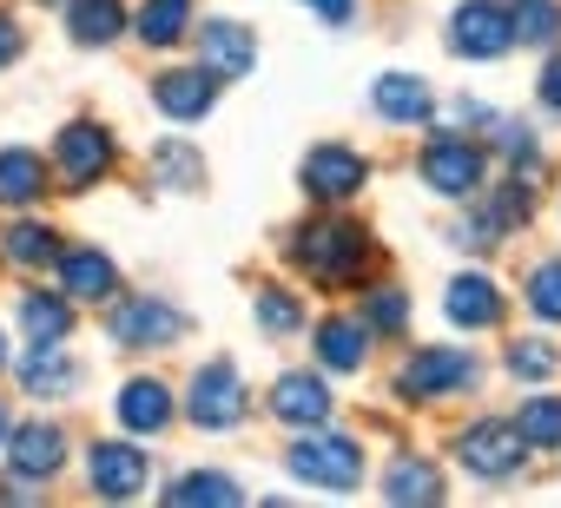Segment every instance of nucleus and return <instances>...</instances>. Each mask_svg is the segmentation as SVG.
Listing matches in <instances>:
<instances>
[{"instance_id":"1","label":"nucleus","mask_w":561,"mask_h":508,"mask_svg":"<svg viewBox=\"0 0 561 508\" xmlns=\"http://www.w3.org/2000/svg\"><path fill=\"white\" fill-rule=\"evenodd\" d=\"M285 258H291L305 278H318V285H357V278L370 272V238H364V224H351V218H311V224L291 231V251H285Z\"/></svg>"},{"instance_id":"2","label":"nucleus","mask_w":561,"mask_h":508,"mask_svg":"<svg viewBox=\"0 0 561 508\" xmlns=\"http://www.w3.org/2000/svg\"><path fill=\"white\" fill-rule=\"evenodd\" d=\"M251 409V396H244V377H238V363H225V357H211V363H198L192 370V383H185V416L198 423V429H238V416Z\"/></svg>"},{"instance_id":"3","label":"nucleus","mask_w":561,"mask_h":508,"mask_svg":"<svg viewBox=\"0 0 561 508\" xmlns=\"http://www.w3.org/2000/svg\"><path fill=\"white\" fill-rule=\"evenodd\" d=\"M456 455H462V469H469V475L502 482V475H515V469H522L528 436H522V423H508V416H482V423H469V429L456 436Z\"/></svg>"},{"instance_id":"4","label":"nucleus","mask_w":561,"mask_h":508,"mask_svg":"<svg viewBox=\"0 0 561 508\" xmlns=\"http://www.w3.org/2000/svg\"><path fill=\"white\" fill-rule=\"evenodd\" d=\"M291 475L298 482H318V488H357L364 482V449L351 436H324V429H305L291 442Z\"/></svg>"},{"instance_id":"5","label":"nucleus","mask_w":561,"mask_h":508,"mask_svg":"<svg viewBox=\"0 0 561 508\" xmlns=\"http://www.w3.org/2000/svg\"><path fill=\"white\" fill-rule=\"evenodd\" d=\"M423 178L443 198H476L482 192V146L469 132H436L423 146Z\"/></svg>"},{"instance_id":"6","label":"nucleus","mask_w":561,"mask_h":508,"mask_svg":"<svg viewBox=\"0 0 561 508\" xmlns=\"http://www.w3.org/2000/svg\"><path fill=\"white\" fill-rule=\"evenodd\" d=\"M508 41H515V21L502 0H462L449 14V47L462 60H495V54H508Z\"/></svg>"},{"instance_id":"7","label":"nucleus","mask_w":561,"mask_h":508,"mask_svg":"<svg viewBox=\"0 0 561 508\" xmlns=\"http://www.w3.org/2000/svg\"><path fill=\"white\" fill-rule=\"evenodd\" d=\"M476 383V357L469 350H416L403 370H397V390L410 403H430V396H456Z\"/></svg>"},{"instance_id":"8","label":"nucleus","mask_w":561,"mask_h":508,"mask_svg":"<svg viewBox=\"0 0 561 508\" xmlns=\"http://www.w3.org/2000/svg\"><path fill=\"white\" fill-rule=\"evenodd\" d=\"M364 178H370V165H364L351 146H311V152H305V192H311L318 205H344V198H357Z\"/></svg>"},{"instance_id":"9","label":"nucleus","mask_w":561,"mask_h":508,"mask_svg":"<svg viewBox=\"0 0 561 508\" xmlns=\"http://www.w3.org/2000/svg\"><path fill=\"white\" fill-rule=\"evenodd\" d=\"M54 165H60V178H67L73 192L93 185V178H106V165H113V139H106V126L73 119V126L60 132V146H54Z\"/></svg>"},{"instance_id":"10","label":"nucleus","mask_w":561,"mask_h":508,"mask_svg":"<svg viewBox=\"0 0 561 508\" xmlns=\"http://www.w3.org/2000/svg\"><path fill=\"white\" fill-rule=\"evenodd\" d=\"M146 475H152V462H146V449H133V442H93V449H87V482H93V495L126 501V495L146 488Z\"/></svg>"},{"instance_id":"11","label":"nucleus","mask_w":561,"mask_h":508,"mask_svg":"<svg viewBox=\"0 0 561 508\" xmlns=\"http://www.w3.org/2000/svg\"><path fill=\"white\" fill-rule=\"evenodd\" d=\"M271 416L291 423V429H324V423H331V390H324V377L285 370V377L271 383Z\"/></svg>"},{"instance_id":"12","label":"nucleus","mask_w":561,"mask_h":508,"mask_svg":"<svg viewBox=\"0 0 561 508\" xmlns=\"http://www.w3.org/2000/svg\"><path fill=\"white\" fill-rule=\"evenodd\" d=\"M185 331V318L172 311V304H159V298H126V304H113V337L126 344V350H159V344H172Z\"/></svg>"},{"instance_id":"13","label":"nucleus","mask_w":561,"mask_h":508,"mask_svg":"<svg viewBox=\"0 0 561 508\" xmlns=\"http://www.w3.org/2000/svg\"><path fill=\"white\" fill-rule=\"evenodd\" d=\"M152 100H159V113H165V119H205V113H211V100H218V73H211V67L159 73Z\"/></svg>"},{"instance_id":"14","label":"nucleus","mask_w":561,"mask_h":508,"mask_svg":"<svg viewBox=\"0 0 561 508\" xmlns=\"http://www.w3.org/2000/svg\"><path fill=\"white\" fill-rule=\"evenodd\" d=\"M60 462H67V436H60L54 423H21V429H14V442H8V469H14L21 482H47Z\"/></svg>"},{"instance_id":"15","label":"nucleus","mask_w":561,"mask_h":508,"mask_svg":"<svg viewBox=\"0 0 561 508\" xmlns=\"http://www.w3.org/2000/svg\"><path fill=\"white\" fill-rule=\"evenodd\" d=\"M198 60H205L218 80H231V73H251L257 47H251V34H244L238 21H205V27H198Z\"/></svg>"},{"instance_id":"16","label":"nucleus","mask_w":561,"mask_h":508,"mask_svg":"<svg viewBox=\"0 0 561 508\" xmlns=\"http://www.w3.org/2000/svg\"><path fill=\"white\" fill-rule=\"evenodd\" d=\"M370 106H377L390 126H430V119H436L430 86H423V80H410V73H383V80H377V93H370Z\"/></svg>"},{"instance_id":"17","label":"nucleus","mask_w":561,"mask_h":508,"mask_svg":"<svg viewBox=\"0 0 561 508\" xmlns=\"http://www.w3.org/2000/svg\"><path fill=\"white\" fill-rule=\"evenodd\" d=\"M311 350H318L324 370H364V357H370V324H357V318H324L318 337H311Z\"/></svg>"},{"instance_id":"18","label":"nucleus","mask_w":561,"mask_h":508,"mask_svg":"<svg viewBox=\"0 0 561 508\" xmlns=\"http://www.w3.org/2000/svg\"><path fill=\"white\" fill-rule=\"evenodd\" d=\"M119 423H126L133 436H159V429L172 423V390H165L159 377H133V383L119 390Z\"/></svg>"},{"instance_id":"19","label":"nucleus","mask_w":561,"mask_h":508,"mask_svg":"<svg viewBox=\"0 0 561 508\" xmlns=\"http://www.w3.org/2000/svg\"><path fill=\"white\" fill-rule=\"evenodd\" d=\"M47 198V165H41V152H27V146H8L0 152V205H41Z\"/></svg>"},{"instance_id":"20","label":"nucleus","mask_w":561,"mask_h":508,"mask_svg":"<svg viewBox=\"0 0 561 508\" xmlns=\"http://www.w3.org/2000/svg\"><path fill=\"white\" fill-rule=\"evenodd\" d=\"M443 311H449L456 331H489V324H502V291L489 278H456Z\"/></svg>"},{"instance_id":"21","label":"nucleus","mask_w":561,"mask_h":508,"mask_svg":"<svg viewBox=\"0 0 561 508\" xmlns=\"http://www.w3.org/2000/svg\"><path fill=\"white\" fill-rule=\"evenodd\" d=\"M67 34L80 47H106L126 34V8L119 0H67Z\"/></svg>"},{"instance_id":"22","label":"nucleus","mask_w":561,"mask_h":508,"mask_svg":"<svg viewBox=\"0 0 561 508\" xmlns=\"http://www.w3.org/2000/svg\"><path fill=\"white\" fill-rule=\"evenodd\" d=\"M60 278H67V291L73 298H113L119 291V272H113V258L106 251H60Z\"/></svg>"},{"instance_id":"23","label":"nucleus","mask_w":561,"mask_h":508,"mask_svg":"<svg viewBox=\"0 0 561 508\" xmlns=\"http://www.w3.org/2000/svg\"><path fill=\"white\" fill-rule=\"evenodd\" d=\"M515 224H528V178H508L502 192H489L482 198V218H476V244H489V238H502V231H515Z\"/></svg>"},{"instance_id":"24","label":"nucleus","mask_w":561,"mask_h":508,"mask_svg":"<svg viewBox=\"0 0 561 508\" xmlns=\"http://www.w3.org/2000/svg\"><path fill=\"white\" fill-rule=\"evenodd\" d=\"M21 390L67 396L73 390V357H60V344H34V357H21Z\"/></svg>"},{"instance_id":"25","label":"nucleus","mask_w":561,"mask_h":508,"mask_svg":"<svg viewBox=\"0 0 561 508\" xmlns=\"http://www.w3.org/2000/svg\"><path fill=\"white\" fill-rule=\"evenodd\" d=\"M21 331H27L34 344H60V337L73 331L67 298H54V291H27V298H21Z\"/></svg>"},{"instance_id":"26","label":"nucleus","mask_w":561,"mask_h":508,"mask_svg":"<svg viewBox=\"0 0 561 508\" xmlns=\"http://www.w3.org/2000/svg\"><path fill=\"white\" fill-rule=\"evenodd\" d=\"M383 495H390V501H443V475H436L423 455H403V462H390Z\"/></svg>"},{"instance_id":"27","label":"nucleus","mask_w":561,"mask_h":508,"mask_svg":"<svg viewBox=\"0 0 561 508\" xmlns=\"http://www.w3.org/2000/svg\"><path fill=\"white\" fill-rule=\"evenodd\" d=\"M165 501H179V508H192V501H218V508H238V501H244V488H238L231 475H218V469H192V475H179V482L165 488Z\"/></svg>"},{"instance_id":"28","label":"nucleus","mask_w":561,"mask_h":508,"mask_svg":"<svg viewBox=\"0 0 561 508\" xmlns=\"http://www.w3.org/2000/svg\"><path fill=\"white\" fill-rule=\"evenodd\" d=\"M0 244H8V258L14 265H60V238L47 231V224H34V218H21V224H8V238H0Z\"/></svg>"},{"instance_id":"29","label":"nucleus","mask_w":561,"mask_h":508,"mask_svg":"<svg viewBox=\"0 0 561 508\" xmlns=\"http://www.w3.org/2000/svg\"><path fill=\"white\" fill-rule=\"evenodd\" d=\"M133 27H139L146 47H179L185 41V0H146L133 14Z\"/></svg>"},{"instance_id":"30","label":"nucleus","mask_w":561,"mask_h":508,"mask_svg":"<svg viewBox=\"0 0 561 508\" xmlns=\"http://www.w3.org/2000/svg\"><path fill=\"white\" fill-rule=\"evenodd\" d=\"M508 21H515L522 47H548L561 34V8H554V0H508Z\"/></svg>"},{"instance_id":"31","label":"nucleus","mask_w":561,"mask_h":508,"mask_svg":"<svg viewBox=\"0 0 561 508\" xmlns=\"http://www.w3.org/2000/svg\"><path fill=\"white\" fill-rule=\"evenodd\" d=\"M515 423H522L528 449H561V396H528L515 409Z\"/></svg>"},{"instance_id":"32","label":"nucleus","mask_w":561,"mask_h":508,"mask_svg":"<svg viewBox=\"0 0 561 508\" xmlns=\"http://www.w3.org/2000/svg\"><path fill=\"white\" fill-rule=\"evenodd\" d=\"M554 370H561L554 344H541V337H522V344H508V377H515V383H548Z\"/></svg>"},{"instance_id":"33","label":"nucleus","mask_w":561,"mask_h":508,"mask_svg":"<svg viewBox=\"0 0 561 508\" xmlns=\"http://www.w3.org/2000/svg\"><path fill=\"white\" fill-rule=\"evenodd\" d=\"M528 311L541 324H561V258H548V265L528 272Z\"/></svg>"},{"instance_id":"34","label":"nucleus","mask_w":561,"mask_h":508,"mask_svg":"<svg viewBox=\"0 0 561 508\" xmlns=\"http://www.w3.org/2000/svg\"><path fill=\"white\" fill-rule=\"evenodd\" d=\"M495 139H502V159L522 172V178H535L541 172V152H535V132L522 126V119H495Z\"/></svg>"},{"instance_id":"35","label":"nucleus","mask_w":561,"mask_h":508,"mask_svg":"<svg viewBox=\"0 0 561 508\" xmlns=\"http://www.w3.org/2000/svg\"><path fill=\"white\" fill-rule=\"evenodd\" d=\"M257 324H264L271 337H291V331L305 324V304H298L291 291H257Z\"/></svg>"},{"instance_id":"36","label":"nucleus","mask_w":561,"mask_h":508,"mask_svg":"<svg viewBox=\"0 0 561 508\" xmlns=\"http://www.w3.org/2000/svg\"><path fill=\"white\" fill-rule=\"evenodd\" d=\"M152 165H159V178H165V185H198V152H192V146H179V139H165V146L152 152Z\"/></svg>"},{"instance_id":"37","label":"nucleus","mask_w":561,"mask_h":508,"mask_svg":"<svg viewBox=\"0 0 561 508\" xmlns=\"http://www.w3.org/2000/svg\"><path fill=\"white\" fill-rule=\"evenodd\" d=\"M364 324H370V331H403V324H410V298H403V291H370Z\"/></svg>"},{"instance_id":"38","label":"nucleus","mask_w":561,"mask_h":508,"mask_svg":"<svg viewBox=\"0 0 561 508\" xmlns=\"http://www.w3.org/2000/svg\"><path fill=\"white\" fill-rule=\"evenodd\" d=\"M541 113H554V119H561V54L541 67Z\"/></svg>"},{"instance_id":"39","label":"nucleus","mask_w":561,"mask_h":508,"mask_svg":"<svg viewBox=\"0 0 561 508\" xmlns=\"http://www.w3.org/2000/svg\"><path fill=\"white\" fill-rule=\"evenodd\" d=\"M14 60H21V27L0 14V67H14Z\"/></svg>"},{"instance_id":"40","label":"nucleus","mask_w":561,"mask_h":508,"mask_svg":"<svg viewBox=\"0 0 561 508\" xmlns=\"http://www.w3.org/2000/svg\"><path fill=\"white\" fill-rule=\"evenodd\" d=\"M311 8H318L324 21H337V27H344V21H351V8H357V0H311Z\"/></svg>"},{"instance_id":"41","label":"nucleus","mask_w":561,"mask_h":508,"mask_svg":"<svg viewBox=\"0 0 561 508\" xmlns=\"http://www.w3.org/2000/svg\"><path fill=\"white\" fill-rule=\"evenodd\" d=\"M14 442V416H8V403H0V449Z\"/></svg>"},{"instance_id":"42","label":"nucleus","mask_w":561,"mask_h":508,"mask_svg":"<svg viewBox=\"0 0 561 508\" xmlns=\"http://www.w3.org/2000/svg\"><path fill=\"white\" fill-rule=\"evenodd\" d=\"M0 363H8V337H0Z\"/></svg>"},{"instance_id":"43","label":"nucleus","mask_w":561,"mask_h":508,"mask_svg":"<svg viewBox=\"0 0 561 508\" xmlns=\"http://www.w3.org/2000/svg\"><path fill=\"white\" fill-rule=\"evenodd\" d=\"M54 8H67V0H54Z\"/></svg>"}]
</instances>
